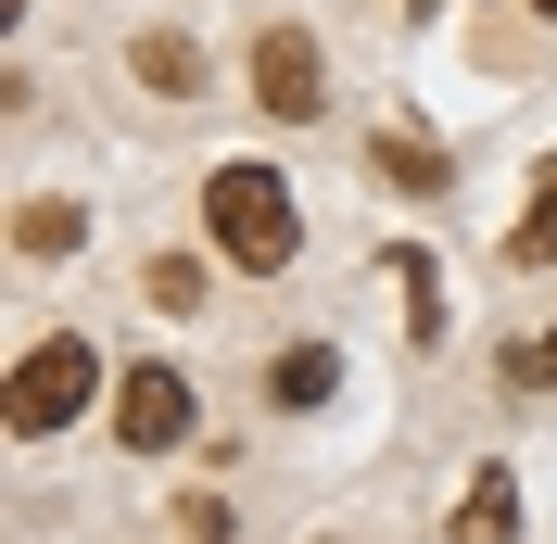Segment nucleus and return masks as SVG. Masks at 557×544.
<instances>
[{
    "label": "nucleus",
    "instance_id": "nucleus-1",
    "mask_svg": "<svg viewBox=\"0 0 557 544\" xmlns=\"http://www.w3.org/2000/svg\"><path fill=\"white\" fill-rule=\"evenodd\" d=\"M203 228H215V254L242 279H278L305 254V215H292V177L278 165H215L203 177Z\"/></svg>",
    "mask_w": 557,
    "mask_h": 544
},
{
    "label": "nucleus",
    "instance_id": "nucleus-2",
    "mask_svg": "<svg viewBox=\"0 0 557 544\" xmlns=\"http://www.w3.org/2000/svg\"><path fill=\"white\" fill-rule=\"evenodd\" d=\"M89 393H102V355H89V330H51V342H26L13 355V380H0V418L26 443H51V431H76L89 418Z\"/></svg>",
    "mask_w": 557,
    "mask_h": 544
},
{
    "label": "nucleus",
    "instance_id": "nucleus-3",
    "mask_svg": "<svg viewBox=\"0 0 557 544\" xmlns=\"http://www.w3.org/2000/svg\"><path fill=\"white\" fill-rule=\"evenodd\" d=\"M190 418H203V406H190V380H177V368H127V380H114V443H127V456L190 443Z\"/></svg>",
    "mask_w": 557,
    "mask_h": 544
},
{
    "label": "nucleus",
    "instance_id": "nucleus-4",
    "mask_svg": "<svg viewBox=\"0 0 557 544\" xmlns=\"http://www.w3.org/2000/svg\"><path fill=\"white\" fill-rule=\"evenodd\" d=\"M317 89H330V64H317V38H305V26H267V38H253V102H267L278 127H305Z\"/></svg>",
    "mask_w": 557,
    "mask_h": 544
},
{
    "label": "nucleus",
    "instance_id": "nucleus-5",
    "mask_svg": "<svg viewBox=\"0 0 557 544\" xmlns=\"http://www.w3.org/2000/svg\"><path fill=\"white\" fill-rule=\"evenodd\" d=\"M456 544H520V494H507V469H482L469 494H456Z\"/></svg>",
    "mask_w": 557,
    "mask_h": 544
},
{
    "label": "nucleus",
    "instance_id": "nucleus-6",
    "mask_svg": "<svg viewBox=\"0 0 557 544\" xmlns=\"http://www.w3.org/2000/svg\"><path fill=\"white\" fill-rule=\"evenodd\" d=\"M127 64H139V89H165V102H190V89H203V51H190L177 26H152V38L127 51Z\"/></svg>",
    "mask_w": 557,
    "mask_h": 544
},
{
    "label": "nucleus",
    "instance_id": "nucleus-7",
    "mask_svg": "<svg viewBox=\"0 0 557 544\" xmlns=\"http://www.w3.org/2000/svg\"><path fill=\"white\" fill-rule=\"evenodd\" d=\"M330 380H343V368H330L317 342H292V355L267 368V406H278V418H292V406H330Z\"/></svg>",
    "mask_w": 557,
    "mask_h": 544
},
{
    "label": "nucleus",
    "instance_id": "nucleus-8",
    "mask_svg": "<svg viewBox=\"0 0 557 544\" xmlns=\"http://www.w3.org/2000/svg\"><path fill=\"white\" fill-rule=\"evenodd\" d=\"M507 254H520V267H557V152H545V177H532V215L507 228Z\"/></svg>",
    "mask_w": 557,
    "mask_h": 544
},
{
    "label": "nucleus",
    "instance_id": "nucleus-9",
    "mask_svg": "<svg viewBox=\"0 0 557 544\" xmlns=\"http://www.w3.org/2000/svg\"><path fill=\"white\" fill-rule=\"evenodd\" d=\"M368 165H381V177H406V190H444V152H431V139H406V127H381V139H368Z\"/></svg>",
    "mask_w": 557,
    "mask_h": 544
},
{
    "label": "nucleus",
    "instance_id": "nucleus-10",
    "mask_svg": "<svg viewBox=\"0 0 557 544\" xmlns=\"http://www.w3.org/2000/svg\"><path fill=\"white\" fill-rule=\"evenodd\" d=\"M13 240H26V254H76L89 215H76V203H26V215H13Z\"/></svg>",
    "mask_w": 557,
    "mask_h": 544
},
{
    "label": "nucleus",
    "instance_id": "nucleus-11",
    "mask_svg": "<svg viewBox=\"0 0 557 544\" xmlns=\"http://www.w3.org/2000/svg\"><path fill=\"white\" fill-rule=\"evenodd\" d=\"M152 305H165V317H203V254H152Z\"/></svg>",
    "mask_w": 557,
    "mask_h": 544
},
{
    "label": "nucleus",
    "instance_id": "nucleus-12",
    "mask_svg": "<svg viewBox=\"0 0 557 544\" xmlns=\"http://www.w3.org/2000/svg\"><path fill=\"white\" fill-rule=\"evenodd\" d=\"M507 380H520V393H557V330H532V342H507Z\"/></svg>",
    "mask_w": 557,
    "mask_h": 544
},
{
    "label": "nucleus",
    "instance_id": "nucleus-13",
    "mask_svg": "<svg viewBox=\"0 0 557 544\" xmlns=\"http://www.w3.org/2000/svg\"><path fill=\"white\" fill-rule=\"evenodd\" d=\"M532 13H557V0H532Z\"/></svg>",
    "mask_w": 557,
    "mask_h": 544
}]
</instances>
